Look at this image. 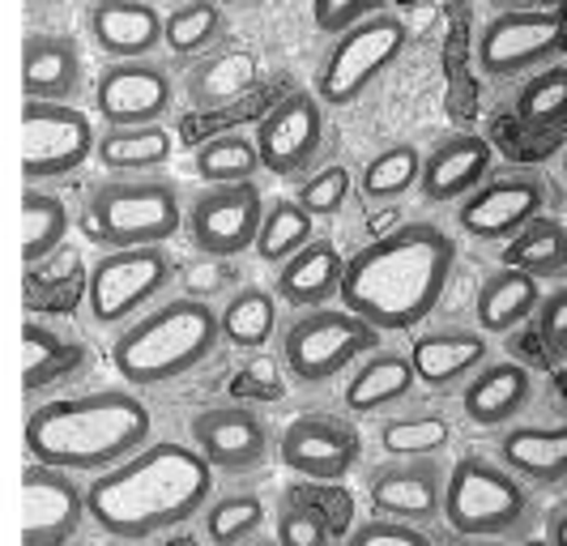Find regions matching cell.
<instances>
[{"mask_svg": "<svg viewBox=\"0 0 567 546\" xmlns=\"http://www.w3.org/2000/svg\"><path fill=\"white\" fill-rule=\"evenodd\" d=\"M456 265V244L435 223H401L375 235L341 265L338 299L346 312L380 333L419 329L444 299Z\"/></svg>", "mask_w": 567, "mask_h": 546, "instance_id": "1", "label": "cell"}, {"mask_svg": "<svg viewBox=\"0 0 567 546\" xmlns=\"http://www.w3.org/2000/svg\"><path fill=\"white\" fill-rule=\"evenodd\" d=\"M214 495V470L184 440H145L133 457L103 470L85 487V517L103 534L145 543L179 529Z\"/></svg>", "mask_w": 567, "mask_h": 546, "instance_id": "2", "label": "cell"}, {"mask_svg": "<svg viewBox=\"0 0 567 546\" xmlns=\"http://www.w3.org/2000/svg\"><path fill=\"white\" fill-rule=\"evenodd\" d=\"M154 440V419L128 389H90L78 398L39 405L27 423L30 461H48L69 474H103Z\"/></svg>", "mask_w": 567, "mask_h": 546, "instance_id": "3", "label": "cell"}, {"mask_svg": "<svg viewBox=\"0 0 567 546\" xmlns=\"http://www.w3.org/2000/svg\"><path fill=\"white\" fill-rule=\"evenodd\" d=\"M218 346V308L193 295H175L115 329L112 363L124 384L163 389L197 372Z\"/></svg>", "mask_w": 567, "mask_h": 546, "instance_id": "4", "label": "cell"}, {"mask_svg": "<svg viewBox=\"0 0 567 546\" xmlns=\"http://www.w3.org/2000/svg\"><path fill=\"white\" fill-rule=\"evenodd\" d=\"M538 491H529L491 457H461L449 465L440 521L456 538L474 543H520L538 525Z\"/></svg>", "mask_w": 567, "mask_h": 546, "instance_id": "5", "label": "cell"}, {"mask_svg": "<svg viewBox=\"0 0 567 546\" xmlns=\"http://www.w3.org/2000/svg\"><path fill=\"white\" fill-rule=\"evenodd\" d=\"M82 230L107 253L167 244L184 230L179 188L163 175H107L85 197Z\"/></svg>", "mask_w": 567, "mask_h": 546, "instance_id": "6", "label": "cell"}, {"mask_svg": "<svg viewBox=\"0 0 567 546\" xmlns=\"http://www.w3.org/2000/svg\"><path fill=\"white\" fill-rule=\"evenodd\" d=\"M175 274H179V265L167 253V244L103 253L85 274V317L94 329H120V324L142 317L145 308H154L171 290Z\"/></svg>", "mask_w": 567, "mask_h": 546, "instance_id": "7", "label": "cell"}, {"mask_svg": "<svg viewBox=\"0 0 567 546\" xmlns=\"http://www.w3.org/2000/svg\"><path fill=\"white\" fill-rule=\"evenodd\" d=\"M380 329L359 320L346 308H303L282 329V363L295 384L320 389L329 380L346 375L363 354L380 346Z\"/></svg>", "mask_w": 567, "mask_h": 546, "instance_id": "8", "label": "cell"}, {"mask_svg": "<svg viewBox=\"0 0 567 546\" xmlns=\"http://www.w3.org/2000/svg\"><path fill=\"white\" fill-rule=\"evenodd\" d=\"M405 43H410V27L393 9H375L359 27L333 39L329 56L320 60V73H316V103L333 112L354 107L380 82V73L405 52Z\"/></svg>", "mask_w": 567, "mask_h": 546, "instance_id": "9", "label": "cell"}, {"mask_svg": "<svg viewBox=\"0 0 567 546\" xmlns=\"http://www.w3.org/2000/svg\"><path fill=\"white\" fill-rule=\"evenodd\" d=\"M474 60L491 82L529 78L546 64L564 60V13L555 4L542 9H499L474 43Z\"/></svg>", "mask_w": 567, "mask_h": 546, "instance_id": "10", "label": "cell"}, {"mask_svg": "<svg viewBox=\"0 0 567 546\" xmlns=\"http://www.w3.org/2000/svg\"><path fill=\"white\" fill-rule=\"evenodd\" d=\"M99 128L73 103H22V179L43 188L78 175L94 154Z\"/></svg>", "mask_w": 567, "mask_h": 546, "instance_id": "11", "label": "cell"}, {"mask_svg": "<svg viewBox=\"0 0 567 546\" xmlns=\"http://www.w3.org/2000/svg\"><path fill=\"white\" fill-rule=\"evenodd\" d=\"M260 214H265V197L256 179L252 184H205V193H197L193 205L184 209V230L200 257L230 260L252 248Z\"/></svg>", "mask_w": 567, "mask_h": 546, "instance_id": "12", "label": "cell"}, {"mask_svg": "<svg viewBox=\"0 0 567 546\" xmlns=\"http://www.w3.org/2000/svg\"><path fill=\"white\" fill-rule=\"evenodd\" d=\"M188 435H193L188 444L200 453V461L227 478L256 474L274 457V432H269L265 414H256L248 405H209V410L193 414Z\"/></svg>", "mask_w": 567, "mask_h": 546, "instance_id": "13", "label": "cell"}, {"mask_svg": "<svg viewBox=\"0 0 567 546\" xmlns=\"http://www.w3.org/2000/svg\"><path fill=\"white\" fill-rule=\"evenodd\" d=\"M546 209V184L538 172L508 167L499 175H486L483 184L456 209V223L478 244H508L525 223H534Z\"/></svg>", "mask_w": 567, "mask_h": 546, "instance_id": "14", "label": "cell"}, {"mask_svg": "<svg viewBox=\"0 0 567 546\" xmlns=\"http://www.w3.org/2000/svg\"><path fill=\"white\" fill-rule=\"evenodd\" d=\"M175 107V82L158 60H107L94 82V112L107 128L163 124Z\"/></svg>", "mask_w": 567, "mask_h": 546, "instance_id": "15", "label": "cell"}, {"mask_svg": "<svg viewBox=\"0 0 567 546\" xmlns=\"http://www.w3.org/2000/svg\"><path fill=\"white\" fill-rule=\"evenodd\" d=\"M324 142V107L316 103L312 90H295L282 103H274L269 115H260L252 145L260 154V167L282 179H303L316 163Z\"/></svg>", "mask_w": 567, "mask_h": 546, "instance_id": "16", "label": "cell"}, {"mask_svg": "<svg viewBox=\"0 0 567 546\" xmlns=\"http://www.w3.org/2000/svg\"><path fill=\"white\" fill-rule=\"evenodd\" d=\"M290 474L312 483H346L363 457V440L341 414H303L286 423L282 440L274 444Z\"/></svg>", "mask_w": 567, "mask_h": 546, "instance_id": "17", "label": "cell"}, {"mask_svg": "<svg viewBox=\"0 0 567 546\" xmlns=\"http://www.w3.org/2000/svg\"><path fill=\"white\" fill-rule=\"evenodd\" d=\"M85 487L78 474L56 470L48 461H30L22 470V543L60 546L82 534Z\"/></svg>", "mask_w": 567, "mask_h": 546, "instance_id": "18", "label": "cell"}, {"mask_svg": "<svg viewBox=\"0 0 567 546\" xmlns=\"http://www.w3.org/2000/svg\"><path fill=\"white\" fill-rule=\"evenodd\" d=\"M449 465L444 457H389L368 474V499L384 517L431 529L440 521Z\"/></svg>", "mask_w": 567, "mask_h": 546, "instance_id": "19", "label": "cell"}, {"mask_svg": "<svg viewBox=\"0 0 567 546\" xmlns=\"http://www.w3.org/2000/svg\"><path fill=\"white\" fill-rule=\"evenodd\" d=\"M410 368H414V380L431 389V393H453L461 389L470 375L483 368L486 359H495L491 350V338L483 329H431V333H419L414 346L405 350Z\"/></svg>", "mask_w": 567, "mask_h": 546, "instance_id": "20", "label": "cell"}, {"mask_svg": "<svg viewBox=\"0 0 567 546\" xmlns=\"http://www.w3.org/2000/svg\"><path fill=\"white\" fill-rule=\"evenodd\" d=\"M495 167V150L486 137H474V133H456V137H444L419 167V193H423L426 205H456L465 202L478 184Z\"/></svg>", "mask_w": 567, "mask_h": 546, "instance_id": "21", "label": "cell"}, {"mask_svg": "<svg viewBox=\"0 0 567 546\" xmlns=\"http://www.w3.org/2000/svg\"><path fill=\"white\" fill-rule=\"evenodd\" d=\"M534 402V372L512 359H486L478 372L461 384V410L474 427L499 432L516 423Z\"/></svg>", "mask_w": 567, "mask_h": 546, "instance_id": "22", "label": "cell"}, {"mask_svg": "<svg viewBox=\"0 0 567 546\" xmlns=\"http://www.w3.org/2000/svg\"><path fill=\"white\" fill-rule=\"evenodd\" d=\"M495 461L529 491H564L567 483V427L564 423H520L499 435Z\"/></svg>", "mask_w": 567, "mask_h": 546, "instance_id": "23", "label": "cell"}, {"mask_svg": "<svg viewBox=\"0 0 567 546\" xmlns=\"http://www.w3.org/2000/svg\"><path fill=\"white\" fill-rule=\"evenodd\" d=\"M85 90V60L69 34H27L22 39V94L30 103H73Z\"/></svg>", "mask_w": 567, "mask_h": 546, "instance_id": "24", "label": "cell"}, {"mask_svg": "<svg viewBox=\"0 0 567 546\" xmlns=\"http://www.w3.org/2000/svg\"><path fill=\"white\" fill-rule=\"evenodd\" d=\"M85 27L107 60H154L163 48V13L145 0H99L85 9Z\"/></svg>", "mask_w": 567, "mask_h": 546, "instance_id": "25", "label": "cell"}, {"mask_svg": "<svg viewBox=\"0 0 567 546\" xmlns=\"http://www.w3.org/2000/svg\"><path fill=\"white\" fill-rule=\"evenodd\" d=\"M350 380L341 389V402L354 419H375V414H389L414 398L419 380H414V368L405 359V350H384L375 346L371 354H363L354 368H350Z\"/></svg>", "mask_w": 567, "mask_h": 546, "instance_id": "26", "label": "cell"}, {"mask_svg": "<svg viewBox=\"0 0 567 546\" xmlns=\"http://www.w3.org/2000/svg\"><path fill=\"white\" fill-rule=\"evenodd\" d=\"M341 257L329 239H308L295 257H286L278 265V299L290 303V308H324L329 299H338L341 287Z\"/></svg>", "mask_w": 567, "mask_h": 546, "instance_id": "27", "label": "cell"}, {"mask_svg": "<svg viewBox=\"0 0 567 546\" xmlns=\"http://www.w3.org/2000/svg\"><path fill=\"white\" fill-rule=\"evenodd\" d=\"M260 78V64L252 52L244 48H218L209 56L193 60L188 78H184V94L197 112H218L235 99H244Z\"/></svg>", "mask_w": 567, "mask_h": 546, "instance_id": "28", "label": "cell"}, {"mask_svg": "<svg viewBox=\"0 0 567 546\" xmlns=\"http://www.w3.org/2000/svg\"><path fill=\"white\" fill-rule=\"evenodd\" d=\"M542 299V282L525 269L499 265L495 274H486L478 299H474V317L486 338H504L512 329H520L525 320L534 317Z\"/></svg>", "mask_w": 567, "mask_h": 546, "instance_id": "29", "label": "cell"}, {"mask_svg": "<svg viewBox=\"0 0 567 546\" xmlns=\"http://www.w3.org/2000/svg\"><path fill=\"white\" fill-rule=\"evenodd\" d=\"M22 342H27V393L39 398L43 389L64 384L73 375H82L90 368V350L85 342H78L73 333L52 329L43 320H27L22 329Z\"/></svg>", "mask_w": 567, "mask_h": 546, "instance_id": "30", "label": "cell"}, {"mask_svg": "<svg viewBox=\"0 0 567 546\" xmlns=\"http://www.w3.org/2000/svg\"><path fill=\"white\" fill-rule=\"evenodd\" d=\"M94 158L107 175H158V167L171 158V133L163 124L99 128Z\"/></svg>", "mask_w": 567, "mask_h": 546, "instance_id": "31", "label": "cell"}, {"mask_svg": "<svg viewBox=\"0 0 567 546\" xmlns=\"http://www.w3.org/2000/svg\"><path fill=\"white\" fill-rule=\"evenodd\" d=\"M278 333V295L265 287H239L218 308V338L235 350H260Z\"/></svg>", "mask_w": 567, "mask_h": 546, "instance_id": "32", "label": "cell"}, {"mask_svg": "<svg viewBox=\"0 0 567 546\" xmlns=\"http://www.w3.org/2000/svg\"><path fill=\"white\" fill-rule=\"evenodd\" d=\"M227 9L209 4V0H193V4H175L163 13V48L175 60H200L223 48L227 39Z\"/></svg>", "mask_w": 567, "mask_h": 546, "instance_id": "33", "label": "cell"}, {"mask_svg": "<svg viewBox=\"0 0 567 546\" xmlns=\"http://www.w3.org/2000/svg\"><path fill=\"white\" fill-rule=\"evenodd\" d=\"M504 265L512 269H525V274H534V278H550V282H559L567 269V230L559 218H550V214H538L534 223H525V227L512 235L508 244H504Z\"/></svg>", "mask_w": 567, "mask_h": 546, "instance_id": "34", "label": "cell"}, {"mask_svg": "<svg viewBox=\"0 0 567 546\" xmlns=\"http://www.w3.org/2000/svg\"><path fill=\"white\" fill-rule=\"evenodd\" d=\"M453 444V423L440 410H405L380 423V449L389 457H444Z\"/></svg>", "mask_w": 567, "mask_h": 546, "instance_id": "35", "label": "cell"}, {"mask_svg": "<svg viewBox=\"0 0 567 546\" xmlns=\"http://www.w3.org/2000/svg\"><path fill=\"white\" fill-rule=\"evenodd\" d=\"M308 239H316V218H308L295 197H282V202H265V214H260V227H256V257L265 265H282L286 257H295Z\"/></svg>", "mask_w": 567, "mask_h": 546, "instance_id": "36", "label": "cell"}, {"mask_svg": "<svg viewBox=\"0 0 567 546\" xmlns=\"http://www.w3.org/2000/svg\"><path fill=\"white\" fill-rule=\"evenodd\" d=\"M22 218H27V239H22V260L39 269L48 257H56L64 235H69V205L48 188H27L22 193Z\"/></svg>", "mask_w": 567, "mask_h": 546, "instance_id": "37", "label": "cell"}, {"mask_svg": "<svg viewBox=\"0 0 567 546\" xmlns=\"http://www.w3.org/2000/svg\"><path fill=\"white\" fill-rule=\"evenodd\" d=\"M197 517L209 543L235 546L260 534V525H265V504H260V495H252V491H227V495H218V499H205Z\"/></svg>", "mask_w": 567, "mask_h": 546, "instance_id": "38", "label": "cell"}, {"mask_svg": "<svg viewBox=\"0 0 567 546\" xmlns=\"http://www.w3.org/2000/svg\"><path fill=\"white\" fill-rule=\"evenodd\" d=\"M419 167H423V154L414 142L384 145L380 154H371V163L359 175V193L368 202H401L419 184Z\"/></svg>", "mask_w": 567, "mask_h": 546, "instance_id": "39", "label": "cell"}, {"mask_svg": "<svg viewBox=\"0 0 567 546\" xmlns=\"http://www.w3.org/2000/svg\"><path fill=\"white\" fill-rule=\"evenodd\" d=\"M193 172L205 184H252L260 172V154H256L248 133H223V137H209L205 145H197Z\"/></svg>", "mask_w": 567, "mask_h": 546, "instance_id": "40", "label": "cell"}, {"mask_svg": "<svg viewBox=\"0 0 567 546\" xmlns=\"http://www.w3.org/2000/svg\"><path fill=\"white\" fill-rule=\"evenodd\" d=\"M564 115H567V73H564V60H559V64H546V69L525 78V86L516 94V120L525 128H555V124H564Z\"/></svg>", "mask_w": 567, "mask_h": 546, "instance_id": "41", "label": "cell"}, {"mask_svg": "<svg viewBox=\"0 0 567 546\" xmlns=\"http://www.w3.org/2000/svg\"><path fill=\"white\" fill-rule=\"evenodd\" d=\"M354 193V175L341 163H329L316 175H303L299 179V193H295V205L308 214V218H338L346 202Z\"/></svg>", "mask_w": 567, "mask_h": 546, "instance_id": "42", "label": "cell"}, {"mask_svg": "<svg viewBox=\"0 0 567 546\" xmlns=\"http://www.w3.org/2000/svg\"><path fill=\"white\" fill-rule=\"evenodd\" d=\"M278 543L282 546H324L333 538V529H329V521L316 513L308 499H299L295 491H286L282 495V508H278Z\"/></svg>", "mask_w": 567, "mask_h": 546, "instance_id": "43", "label": "cell"}, {"mask_svg": "<svg viewBox=\"0 0 567 546\" xmlns=\"http://www.w3.org/2000/svg\"><path fill=\"white\" fill-rule=\"evenodd\" d=\"M346 543H350V546H380V543H389V546H423V543H431V529L375 513L371 521L350 525V529H346Z\"/></svg>", "mask_w": 567, "mask_h": 546, "instance_id": "44", "label": "cell"}, {"mask_svg": "<svg viewBox=\"0 0 567 546\" xmlns=\"http://www.w3.org/2000/svg\"><path fill=\"white\" fill-rule=\"evenodd\" d=\"M538 329H542V342H546V354L550 363H564L567 359V290H542L538 299Z\"/></svg>", "mask_w": 567, "mask_h": 546, "instance_id": "45", "label": "cell"}, {"mask_svg": "<svg viewBox=\"0 0 567 546\" xmlns=\"http://www.w3.org/2000/svg\"><path fill=\"white\" fill-rule=\"evenodd\" d=\"M175 278H184V290H188L193 299H205V303H214V299L230 287L227 260L200 257V253H197V260H188V265H184V274H175Z\"/></svg>", "mask_w": 567, "mask_h": 546, "instance_id": "46", "label": "cell"}, {"mask_svg": "<svg viewBox=\"0 0 567 546\" xmlns=\"http://www.w3.org/2000/svg\"><path fill=\"white\" fill-rule=\"evenodd\" d=\"M375 9H384V4H371V0H316L312 22L324 34H346L350 27H359L363 18H371Z\"/></svg>", "mask_w": 567, "mask_h": 546, "instance_id": "47", "label": "cell"}, {"mask_svg": "<svg viewBox=\"0 0 567 546\" xmlns=\"http://www.w3.org/2000/svg\"><path fill=\"white\" fill-rule=\"evenodd\" d=\"M564 517H567V504H550L546 508V543L550 546L564 543Z\"/></svg>", "mask_w": 567, "mask_h": 546, "instance_id": "48", "label": "cell"}]
</instances>
